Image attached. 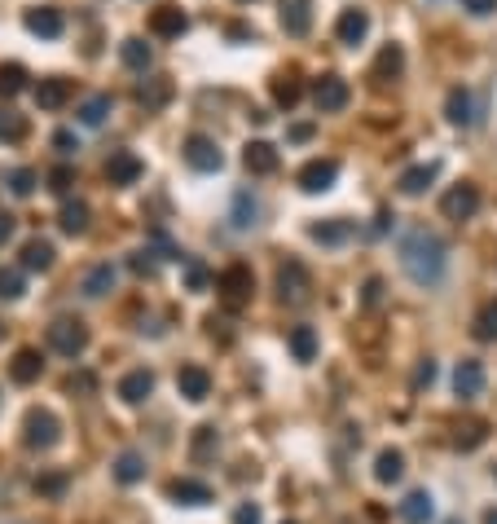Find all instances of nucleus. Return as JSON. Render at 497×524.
Instances as JSON below:
<instances>
[{
    "mask_svg": "<svg viewBox=\"0 0 497 524\" xmlns=\"http://www.w3.org/2000/svg\"><path fill=\"white\" fill-rule=\"evenodd\" d=\"M445 264H449V256H445V243H441L436 229L414 225V229L400 234V269H405V278L414 287H441L445 282Z\"/></svg>",
    "mask_w": 497,
    "mask_h": 524,
    "instance_id": "obj_1",
    "label": "nucleus"
},
{
    "mask_svg": "<svg viewBox=\"0 0 497 524\" xmlns=\"http://www.w3.org/2000/svg\"><path fill=\"white\" fill-rule=\"evenodd\" d=\"M62 441V423L53 410H27L22 419V445L27 450H53Z\"/></svg>",
    "mask_w": 497,
    "mask_h": 524,
    "instance_id": "obj_2",
    "label": "nucleus"
},
{
    "mask_svg": "<svg viewBox=\"0 0 497 524\" xmlns=\"http://www.w3.org/2000/svg\"><path fill=\"white\" fill-rule=\"evenodd\" d=\"M49 348L62 357H80L89 348V326L80 317H57L49 326Z\"/></svg>",
    "mask_w": 497,
    "mask_h": 524,
    "instance_id": "obj_3",
    "label": "nucleus"
},
{
    "mask_svg": "<svg viewBox=\"0 0 497 524\" xmlns=\"http://www.w3.org/2000/svg\"><path fill=\"white\" fill-rule=\"evenodd\" d=\"M251 287H255V278H251L247 264H229V269L216 278V291H220V300H225L229 309L247 305V300H251Z\"/></svg>",
    "mask_w": 497,
    "mask_h": 524,
    "instance_id": "obj_4",
    "label": "nucleus"
},
{
    "mask_svg": "<svg viewBox=\"0 0 497 524\" xmlns=\"http://www.w3.org/2000/svg\"><path fill=\"white\" fill-rule=\"evenodd\" d=\"M308 291H313V278H308V269L299 261H287L278 269V296H282V305H304Z\"/></svg>",
    "mask_w": 497,
    "mask_h": 524,
    "instance_id": "obj_5",
    "label": "nucleus"
},
{
    "mask_svg": "<svg viewBox=\"0 0 497 524\" xmlns=\"http://www.w3.org/2000/svg\"><path fill=\"white\" fill-rule=\"evenodd\" d=\"M335 181H339V163L335 159H313V163L299 168V190L304 194H326Z\"/></svg>",
    "mask_w": 497,
    "mask_h": 524,
    "instance_id": "obj_6",
    "label": "nucleus"
},
{
    "mask_svg": "<svg viewBox=\"0 0 497 524\" xmlns=\"http://www.w3.org/2000/svg\"><path fill=\"white\" fill-rule=\"evenodd\" d=\"M352 98L348 80H339V75H321L317 84H313V106L321 110V115H335V110H344Z\"/></svg>",
    "mask_w": 497,
    "mask_h": 524,
    "instance_id": "obj_7",
    "label": "nucleus"
},
{
    "mask_svg": "<svg viewBox=\"0 0 497 524\" xmlns=\"http://www.w3.org/2000/svg\"><path fill=\"white\" fill-rule=\"evenodd\" d=\"M185 163H190L194 172H220V168H225V155H220V146H216L211 137L194 133V137H185Z\"/></svg>",
    "mask_w": 497,
    "mask_h": 524,
    "instance_id": "obj_8",
    "label": "nucleus"
},
{
    "mask_svg": "<svg viewBox=\"0 0 497 524\" xmlns=\"http://www.w3.org/2000/svg\"><path fill=\"white\" fill-rule=\"evenodd\" d=\"M441 211H445L449 220H471L476 211H480V190L471 185V181H462V185H453L445 199H441Z\"/></svg>",
    "mask_w": 497,
    "mask_h": 524,
    "instance_id": "obj_9",
    "label": "nucleus"
},
{
    "mask_svg": "<svg viewBox=\"0 0 497 524\" xmlns=\"http://www.w3.org/2000/svg\"><path fill=\"white\" fill-rule=\"evenodd\" d=\"M141 176H146V163L133 155V150H115V155L106 159V181L110 185H133Z\"/></svg>",
    "mask_w": 497,
    "mask_h": 524,
    "instance_id": "obj_10",
    "label": "nucleus"
},
{
    "mask_svg": "<svg viewBox=\"0 0 497 524\" xmlns=\"http://www.w3.org/2000/svg\"><path fill=\"white\" fill-rule=\"evenodd\" d=\"M453 392L462 397V401H476L480 392H484V366L476 362V357H462L458 370H453Z\"/></svg>",
    "mask_w": 497,
    "mask_h": 524,
    "instance_id": "obj_11",
    "label": "nucleus"
},
{
    "mask_svg": "<svg viewBox=\"0 0 497 524\" xmlns=\"http://www.w3.org/2000/svg\"><path fill=\"white\" fill-rule=\"evenodd\" d=\"M27 31L31 36H40V40H57L62 36V27H66V18L53 9V4H36V9H27Z\"/></svg>",
    "mask_w": 497,
    "mask_h": 524,
    "instance_id": "obj_12",
    "label": "nucleus"
},
{
    "mask_svg": "<svg viewBox=\"0 0 497 524\" xmlns=\"http://www.w3.org/2000/svg\"><path fill=\"white\" fill-rule=\"evenodd\" d=\"M185 27H190V18H185V9H176V4H159V9L150 13V31L163 36V40L185 36Z\"/></svg>",
    "mask_w": 497,
    "mask_h": 524,
    "instance_id": "obj_13",
    "label": "nucleus"
},
{
    "mask_svg": "<svg viewBox=\"0 0 497 524\" xmlns=\"http://www.w3.org/2000/svg\"><path fill=\"white\" fill-rule=\"evenodd\" d=\"M400 520L405 524H432V516H436V498L427 494V489H414V494H405V503L397 507Z\"/></svg>",
    "mask_w": 497,
    "mask_h": 524,
    "instance_id": "obj_14",
    "label": "nucleus"
},
{
    "mask_svg": "<svg viewBox=\"0 0 497 524\" xmlns=\"http://www.w3.org/2000/svg\"><path fill=\"white\" fill-rule=\"evenodd\" d=\"M176 388H181L185 401H207L211 397V374L202 366H181L176 370Z\"/></svg>",
    "mask_w": 497,
    "mask_h": 524,
    "instance_id": "obj_15",
    "label": "nucleus"
},
{
    "mask_svg": "<svg viewBox=\"0 0 497 524\" xmlns=\"http://www.w3.org/2000/svg\"><path fill=\"white\" fill-rule=\"evenodd\" d=\"M335 36H339V45H361L370 36V13L365 9H344L339 22H335Z\"/></svg>",
    "mask_w": 497,
    "mask_h": 524,
    "instance_id": "obj_16",
    "label": "nucleus"
},
{
    "mask_svg": "<svg viewBox=\"0 0 497 524\" xmlns=\"http://www.w3.org/2000/svg\"><path fill=\"white\" fill-rule=\"evenodd\" d=\"M282 31L287 36H308L313 27V0H282Z\"/></svg>",
    "mask_w": 497,
    "mask_h": 524,
    "instance_id": "obj_17",
    "label": "nucleus"
},
{
    "mask_svg": "<svg viewBox=\"0 0 497 524\" xmlns=\"http://www.w3.org/2000/svg\"><path fill=\"white\" fill-rule=\"evenodd\" d=\"M436 176H441V163H414V168H405V172H400L397 185H400V194L418 199V194H423V190H427Z\"/></svg>",
    "mask_w": 497,
    "mask_h": 524,
    "instance_id": "obj_18",
    "label": "nucleus"
},
{
    "mask_svg": "<svg viewBox=\"0 0 497 524\" xmlns=\"http://www.w3.org/2000/svg\"><path fill=\"white\" fill-rule=\"evenodd\" d=\"M115 282H119V269H115V264H93V269L84 273L80 291H84L89 300H101V296H110V291H115Z\"/></svg>",
    "mask_w": 497,
    "mask_h": 524,
    "instance_id": "obj_19",
    "label": "nucleus"
},
{
    "mask_svg": "<svg viewBox=\"0 0 497 524\" xmlns=\"http://www.w3.org/2000/svg\"><path fill=\"white\" fill-rule=\"evenodd\" d=\"M243 163H247V172L255 176H269V172H278V146H269V142H251L247 150H243Z\"/></svg>",
    "mask_w": 497,
    "mask_h": 524,
    "instance_id": "obj_20",
    "label": "nucleus"
},
{
    "mask_svg": "<svg viewBox=\"0 0 497 524\" xmlns=\"http://www.w3.org/2000/svg\"><path fill=\"white\" fill-rule=\"evenodd\" d=\"M150 392H154V374H150V370H128V374L119 379V397H124L128 406H141Z\"/></svg>",
    "mask_w": 497,
    "mask_h": 524,
    "instance_id": "obj_21",
    "label": "nucleus"
},
{
    "mask_svg": "<svg viewBox=\"0 0 497 524\" xmlns=\"http://www.w3.org/2000/svg\"><path fill=\"white\" fill-rule=\"evenodd\" d=\"M167 494H172V503H181V507H207V503H211V489H207L202 480H172Z\"/></svg>",
    "mask_w": 497,
    "mask_h": 524,
    "instance_id": "obj_22",
    "label": "nucleus"
},
{
    "mask_svg": "<svg viewBox=\"0 0 497 524\" xmlns=\"http://www.w3.org/2000/svg\"><path fill=\"white\" fill-rule=\"evenodd\" d=\"M445 119H449V124H458V128L476 124V102H471V93H467V89H449V98H445Z\"/></svg>",
    "mask_w": 497,
    "mask_h": 524,
    "instance_id": "obj_23",
    "label": "nucleus"
},
{
    "mask_svg": "<svg viewBox=\"0 0 497 524\" xmlns=\"http://www.w3.org/2000/svg\"><path fill=\"white\" fill-rule=\"evenodd\" d=\"M40 370H45V362H40V353H36V348H18V353H13V362H9L13 383H36V379H40Z\"/></svg>",
    "mask_w": 497,
    "mask_h": 524,
    "instance_id": "obj_24",
    "label": "nucleus"
},
{
    "mask_svg": "<svg viewBox=\"0 0 497 524\" xmlns=\"http://www.w3.org/2000/svg\"><path fill=\"white\" fill-rule=\"evenodd\" d=\"M400 476H405V454L400 450H379V459H374V480L379 485H397Z\"/></svg>",
    "mask_w": 497,
    "mask_h": 524,
    "instance_id": "obj_25",
    "label": "nucleus"
},
{
    "mask_svg": "<svg viewBox=\"0 0 497 524\" xmlns=\"http://www.w3.org/2000/svg\"><path fill=\"white\" fill-rule=\"evenodd\" d=\"M66 98H71V84L66 80H40L36 84V106L40 110H62Z\"/></svg>",
    "mask_w": 497,
    "mask_h": 524,
    "instance_id": "obj_26",
    "label": "nucleus"
},
{
    "mask_svg": "<svg viewBox=\"0 0 497 524\" xmlns=\"http://www.w3.org/2000/svg\"><path fill=\"white\" fill-rule=\"evenodd\" d=\"M89 216H93L89 203H84V199H75V203H66V208H62L57 225H62V234H71V238H75V234H84V229H89Z\"/></svg>",
    "mask_w": 497,
    "mask_h": 524,
    "instance_id": "obj_27",
    "label": "nucleus"
},
{
    "mask_svg": "<svg viewBox=\"0 0 497 524\" xmlns=\"http://www.w3.org/2000/svg\"><path fill=\"white\" fill-rule=\"evenodd\" d=\"M400 71H405V49H400V45H388V49L379 53V62H374V80L388 84V80H397Z\"/></svg>",
    "mask_w": 497,
    "mask_h": 524,
    "instance_id": "obj_28",
    "label": "nucleus"
},
{
    "mask_svg": "<svg viewBox=\"0 0 497 524\" xmlns=\"http://www.w3.org/2000/svg\"><path fill=\"white\" fill-rule=\"evenodd\" d=\"M141 476H146V459H141L137 450H124V454L115 459V480H119V485H137Z\"/></svg>",
    "mask_w": 497,
    "mask_h": 524,
    "instance_id": "obj_29",
    "label": "nucleus"
},
{
    "mask_svg": "<svg viewBox=\"0 0 497 524\" xmlns=\"http://www.w3.org/2000/svg\"><path fill=\"white\" fill-rule=\"evenodd\" d=\"M22 269H31V273H45V269H53V243H45V238H31V243L22 247Z\"/></svg>",
    "mask_w": 497,
    "mask_h": 524,
    "instance_id": "obj_30",
    "label": "nucleus"
},
{
    "mask_svg": "<svg viewBox=\"0 0 497 524\" xmlns=\"http://www.w3.org/2000/svg\"><path fill=\"white\" fill-rule=\"evenodd\" d=\"M287 344H291L296 362H313V357H317V331H313V326H291Z\"/></svg>",
    "mask_w": 497,
    "mask_h": 524,
    "instance_id": "obj_31",
    "label": "nucleus"
},
{
    "mask_svg": "<svg viewBox=\"0 0 497 524\" xmlns=\"http://www.w3.org/2000/svg\"><path fill=\"white\" fill-rule=\"evenodd\" d=\"M110 98H106V93H93V98H84V102H80V124H84V128H101V124H106V115H110Z\"/></svg>",
    "mask_w": 497,
    "mask_h": 524,
    "instance_id": "obj_32",
    "label": "nucleus"
},
{
    "mask_svg": "<svg viewBox=\"0 0 497 524\" xmlns=\"http://www.w3.org/2000/svg\"><path fill=\"white\" fill-rule=\"evenodd\" d=\"M308 234H313V243L335 247V243H348V238H352V225H348V220H321V225H313Z\"/></svg>",
    "mask_w": 497,
    "mask_h": 524,
    "instance_id": "obj_33",
    "label": "nucleus"
},
{
    "mask_svg": "<svg viewBox=\"0 0 497 524\" xmlns=\"http://www.w3.org/2000/svg\"><path fill=\"white\" fill-rule=\"evenodd\" d=\"M119 57H124V66H128V71H146V66H150V57H154V53H150V45H146V40L128 36V40L119 45Z\"/></svg>",
    "mask_w": 497,
    "mask_h": 524,
    "instance_id": "obj_34",
    "label": "nucleus"
},
{
    "mask_svg": "<svg viewBox=\"0 0 497 524\" xmlns=\"http://www.w3.org/2000/svg\"><path fill=\"white\" fill-rule=\"evenodd\" d=\"M22 89H27V71L18 62H4L0 66V98H18Z\"/></svg>",
    "mask_w": 497,
    "mask_h": 524,
    "instance_id": "obj_35",
    "label": "nucleus"
},
{
    "mask_svg": "<svg viewBox=\"0 0 497 524\" xmlns=\"http://www.w3.org/2000/svg\"><path fill=\"white\" fill-rule=\"evenodd\" d=\"M255 216H260L255 199H251L247 190H238V194H234V216H229V220H234V229H251V225H255Z\"/></svg>",
    "mask_w": 497,
    "mask_h": 524,
    "instance_id": "obj_36",
    "label": "nucleus"
},
{
    "mask_svg": "<svg viewBox=\"0 0 497 524\" xmlns=\"http://www.w3.org/2000/svg\"><path fill=\"white\" fill-rule=\"evenodd\" d=\"M476 339H484V344L497 339V300H489V305L476 314Z\"/></svg>",
    "mask_w": 497,
    "mask_h": 524,
    "instance_id": "obj_37",
    "label": "nucleus"
},
{
    "mask_svg": "<svg viewBox=\"0 0 497 524\" xmlns=\"http://www.w3.org/2000/svg\"><path fill=\"white\" fill-rule=\"evenodd\" d=\"M216 445H220V436H216V427H211V423H202L199 432H194V450H190V454H194V459H211V454H216Z\"/></svg>",
    "mask_w": 497,
    "mask_h": 524,
    "instance_id": "obj_38",
    "label": "nucleus"
},
{
    "mask_svg": "<svg viewBox=\"0 0 497 524\" xmlns=\"http://www.w3.org/2000/svg\"><path fill=\"white\" fill-rule=\"evenodd\" d=\"M299 98H304V84H299V80H273V102L278 106H287V110H291Z\"/></svg>",
    "mask_w": 497,
    "mask_h": 524,
    "instance_id": "obj_39",
    "label": "nucleus"
},
{
    "mask_svg": "<svg viewBox=\"0 0 497 524\" xmlns=\"http://www.w3.org/2000/svg\"><path fill=\"white\" fill-rule=\"evenodd\" d=\"M22 291H27L22 269H0V300H18Z\"/></svg>",
    "mask_w": 497,
    "mask_h": 524,
    "instance_id": "obj_40",
    "label": "nucleus"
},
{
    "mask_svg": "<svg viewBox=\"0 0 497 524\" xmlns=\"http://www.w3.org/2000/svg\"><path fill=\"white\" fill-rule=\"evenodd\" d=\"M9 190H13L18 199H27V194L36 190V172H31V168H18V172H9Z\"/></svg>",
    "mask_w": 497,
    "mask_h": 524,
    "instance_id": "obj_41",
    "label": "nucleus"
},
{
    "mask_svg": "<svg viewBox=\"0 0 497 524\" xmlns=\"http://www.w3.org/2000/svg\"><path fill=\"white\" fill-rule=\"evenodd\" d=\"M27 133V124H22V115H13V110H4L0 115V142H18Z\"/></svg>",
    "mask_w": 497,
    "mask_h": 524,
    "instance_id": "obj_42",
    "label": "nucleus"
},
{
    "mask_svg": "<svg viewBox=\"0 0 497 524\" xmlns=\"http://www.w3.org/2000/svg\"><path fill=\"white\" fill-rule=\"evenodd\" d=\"M476 445H484V423H467V427H458V450H476Z\"/></svg>",
    "mask_w": 497,
    "mask_h": 524,
    "instance_id": "obj_43",
    "label": "nucleus"
},
{
    "mask_svg": "<svg viewBox=\"0 0 497 524\" xmlns=\"http://www.w3.org/2000/svg\"><path fill=\"white\" fill-rule=\"evenodd\" d=\"M71 185H75V168H66V163H62V168H53V172H49V190L66 194Z\"/></svg>",
    "mask_w": 497,
    "mask_h": 524,
    "instance_id": "obj_44",
    "label": "nucleus"
},
{
    "mask_svg": "<svg viewBox=\"0 0 497 524\" xmlns=\"http://www.w3.org/2000/svg\"><path fill=\"white\" fill-rule=\"evenodd\" d=\"M379 300H383V278H365V287H361V305L374 309Z\"/></svg>",
    "mask_w": 497,
    "mask_h": 524,
    "instance_id": "obj_45",
    "label": "nucleus"
},
{
    "mask_svg": "<svg viewBox=\"0 0 497 524\" xmlns=\"http://www.w3.org/2000/svg\"><path fill=\"white\" fill-rule=\"evenodd\" d=\"M432 383H436V362L427 357V362H418V370H414V392L418 388H432Z\"/></svg>",
    "mask_w": 497,
    "mask_h": 524,
    "instance_id": "obj_46",
    "label": "nucleus"
},
{
    "mask_svg": "<svg viewBox=\"0 0 497 524\" xmlns=\"http://www.w3.org/2000/svg\"><path fill=\"white\" fill-rule=\"evenodd\" d=\"M53 146H57V155H75V150H80V142H75V133H71V128L53 133Z\"/></svg>",
    "mask_w": 497,
    "mask_h": 524,
    "instance_id": "obj_47",
    "label": "nucleus"
},
{
    "mask_svg": "<svg viewBox=\"0 0 497 524\" xmlns=\"http://www.w3.org/2000/svg\"><path fill=\"white\" fill-rule=\"evenodd\" d=\"M185 282H190V291H207V269L202 264H185Z\"/></svg>",
    "mask_w": 497,
    "mask_h": 524,
    "instance_id": "obj_48",
    "label": "nucleus"
},
{
    "mask_svg": "<svg viewBox=\"0 0 497 524\" xmlns=\"http://www.w3.org/2000/svg\"><path fill=\"white\" fill-rule=\"evenodd\" d=\"M36 489H40V494H49V498H57V494L66 489V476H40V480H36Z\"/></svg>",
    "mask_w": 497,
    "mask_h": 524,
    "instance_id": "obj_49",
    "label": "nucleus"
},
{
    "mask_svg": "<svg viewBox=\"0 0 497 524\" xmlns=\"http://www.w3.org/2000/svg\"><path fill=\"white\" fill-rule=\"evenodd\" d=\"M462 9L476 18H489V13H497V0H462Z\"/></svg>",
    "mask_w": 497,
    "mask_h": 524,
    "instance_id": "obj_50",
    "label": "nucleus"
},
{
    "mask_svg": "<svg viewBox=\"0 0 497 524\" xmlns=\"http://www.w3.org/2000/svg\"><path fill=\"white\" fill-rule=\"evenodd\" d=\"M167 93H172V89H167V80H159L154 89H141V102L159 106V102H167Z\"/></svg>",
    "mask_w": 497,
    "mask_h": 524,
    "instance_id": "obj_51",
    "label": "nucleus"
},
{
    "mask_svg": "<svg viewBox=\"0 0 497 524\" xmlns=\"http://www.w3.org/2000/svg\"><path fill=\"white\" fill-rule=\"evenodd\" d=\"M234 524H260V507H255V503H238V511H234Z\"/></svg>",
    "mask_w": 497,
    "mask_h": 524,
    "instance_id": "obj_52",
    "label": "nucleus"
},
{
    "mask_svg": "<svg viewBox=\"0 0 497 524\" xmlns=\"http://www.w3.org/2000/svg\"><path fill=\"white\" fill-rule=\"evenodd\" d=\"M9 238H13V216H9V211H0V247H4Z\"/></svg>",
    "mask_w": 497,
    "mask_h": 524,
    "instance_id": "obj_53",
    "label": "nucleus"
},
{
    "mask_svg": "<svg viewBox=\"0 0 497 524\" xmlns=\"http://www.w3.org/2000/svg\"><path fill=\"white\" fill-rule=\"evenodd\" d=\"M133 269H137V273H154V261H150V252H137V256H133Z\"/></svg>",
    "mask_w": 497,
    "mask_h": 524,
    "instance_id": "obj_54",
    "label": "nucleus"
},
{
    "mask_svg": "<svg viewBox=\"0 0 497 524\" xmlns=\"http://www.w3.org/2000/svg\"><path fill=\"white\" fill-rule=\"evenodd\" d=\"M308 137H313V124H296L291 128V142H308Z\"/></svg>",
    "mask_w": 497,
    "mask_h": 524,
    "instance_id": "obj_55",
    "label": "nucleus"
},
{
    "mask_svg": "<svg viewBox=\"0 0 497 524\" xmlns=\"http://www.w3.org/2000/svg\"><path fill=\"white\" fill-rule=\"evenodd\" d=\"M71 388H80V392H89V388H93V374H80V379H71Z\"/></svg>",
    "mask_w": 497,
    "mask_h": 524,
    "instance_id": "obj_56",
    "label": "nucleus"
},
{
    "mask_svg": "<svg viewBox=\"0 0 497 524\" xmlns=\"http://www.w3.org/2000/svg\"><path fill=\"white\" fill-rule=\"evenodd\" d=\"M484 524H497V507H489V511H484Z\"/></svg>",
    "mask_w": 497,
    "mask_h": 524,
    "instance_id": "obj_57",
    "label": "nucleus"
},
{
    "mask_svg": "<svg viewBox=\"0 0 497 524\" xmlns=\"http://www.w3.org/2000/svg\"><path fill=\"white\" fill-rule=\"evenodd\" d=\"M282 524H296V520H282Z\"/></svg>",
    "mask_w": 497,
    "mask_h": 524,
    "instance_id": "obj_58",
    "label": "nucleus"
},
{
    "mask_svg": "<svg viewBox=\"0 0 497 524\" xmlns=\"http://www.w3.org/2000/svg\"><path fill=\"white\" fill-rule=\"evenodd\" d=\"M493 476H497V468H493Z\"/></svg>",
    "mask_w": 497,
    "mask_h": 524,
    "instance_id": "obj_59",
    "label": "nucleus"
}]
</instances>
